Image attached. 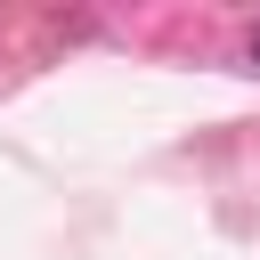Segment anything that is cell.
Listing matches in <instances>:
<instances>
[{
    "instance_id": "obj_1",
    "label": "cell",
    "mask_w": 260,
    "mask_h": 260,
    "mask_svg": "<svg viewBox=\"0 0 260 260\" xmlns=\"http://www.w3.org/2000/svg\"><path fill=\"white\" fill-rule=\"evenodd\" d=\"M244 73H260V24L244 32Z\"/></svg>"
}]
</instances>
